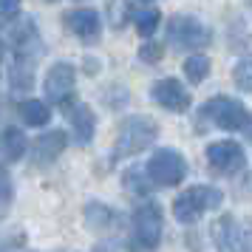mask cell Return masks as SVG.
<instances>
[{
    "mask_svg": "<svg viewBox=\"0 0 252 252\" xmlns=\"http://www.w3.org/2000/svg\"><path fill=\"white\" fill-rule=\"evenodd\" d=\"M159 136V127L153 119L148 116H130L122 122L119 127V136L114 145V159H127V156H136L145 148H150Z\"/></svg>",
    "mask_w": 252,
    "mask_h": 252,
    "instance_id": "cell-1",
    "label": "cell"
},
{
    "mask_svg": "<svg viewBox=\"0 0 252 252\" xmlns=\"http://www.w3.org/2000/svg\"><path fill=\"white\" fill-rule=\"evenodd\" d=\"M221 204V193H218L216 187H190V190H184L176 201H173V216L179 218L182 224H193L198 218L204 216L207 210H213V207Z\"/></svg>",
    "mask_w": 252,
    "mask_h": 252,
    "instance_id": "cell-2",
    "label": "cell"
},
{
    "mask_svg": "<svg viewBox=\"0 0 252 252\" xmlns=\"http://www.w3.org/2000/svg\"><path fill=\"white\" fill-rule=\"evenodd\" d=\"M210 40H213V32L201 20H195V17L176 14L167 23V43H173V48H179V51L204 48V46H210Z\"/></svg>",
    "mask_w": 252,
    "mask_h": 252,
    "instance_id": "cell-3",
    "label": "cell"
},
{
    "mask_svg": "<svg viewBox=\"0 0 252 252\" xmlns=\"http://www.w3.org/2000/svg\"><path fill=\"white\" fill-rule=\"evenodd\" d=\"M148 176L150 182L159 184V187H173V184H179L187 176V161H184L182 153H176L170 148H161L150 156Z\"/></svg>",
    "mask_w": 252,
    "mask_h": 252,
    "instance_id": "cell-4",
    "label": "cell"
},
{
    "mask_svg": "<svg viewBox=\"0 0 252 252\" xmlns=\"http://www.w3.org/2000/svg\"><path fill=\"white\" fill-rule=\"evenodd\" d=\"M133 241L142 252H153L161 241V210L156 204H142L133 216Z\"/></svg>",
    "mask_w": 252,
    "mask_h": 252,
    "instance_id": "cell-5",
    "label": "cell"
},
{
    "mask_svg": "<svg viewBox=\"0 0 252 252\" xmlns=\"http://www.w3.org/2000/svg\"><path fill=\"white\" fill-rule=\"evenodd\" d=\"M201 114H204L216 127H221V130H241V127L250 122L247 108H244L238 99H229V96H216V99H210Z\"/></svg>",
    "mask_w": 252,
    "mask_h": 252,
    "instance_id": "cell-6",
    "label": "cell"
},
{
    "mask_svg": "<svg viewBox=\"0 0 252 252\" xmlns=\"http://www.w3.org/2000/svg\"><path fill=\"white\" fill-rule=\"evenodd\" d=\"M207 161H210V167L221 176H232V173H238L244 167V150H241L238 142H213L210 148H207Z\"/></svg>",
    "mask_w": 252,
    "mask_h": 252,
    "instance_id": "cell-7",
    "label": "cell"
},
{
    "mask_svg": "<svg viewBox=\"0 0 252 252\" xmlns=\"http://www.w3.org/2000/svg\"><path fill=\"white\" fill-rule=\"evenodd\" d=\"M150 96H153V102H159L161 108H167L173 114H182L190 108V94L184 88L179 80H159L153 88H150Z\"/></svg>",
    "mask_w": 252,
    "mask_h": 252,
    "instance_id": "cell-8",
    "label": "cell"
},
{
    "mask_svg": "<svg viewBox=\"0 0 252 252\" xmlns=\"http://www.w3.org/2000/svg\"><path fill=\"white\" fill-rule=\"evenodd\" d=\"M74 82H77V71H74V65H68V63H57V65L46 74V96L51 99V102L63 105L71 96V91H74Z\"/></svg>",
    "mask_w": 252,
    "mask_h": 252,
    "instance_id": "cell-9",
    "label": "cell"
},
{
    "mask_svg": "<svg viewBox=\"0 0 252 252\" xmlns=\"http://www.w3.org/2000/svg\"><path fill=\"white\" fill-rule=\"evenodd\" d=\"M216 238L218 244L229 252H252V229L238 227L232 218H221L216 227Z\"/></svg>",
    "mask_w": 252,
    "mask_h": 252,
    "instance_id": "cell-10",
    "label": "cell"
},
{
    "mask_svg": "<svg viewBox=\"0 0 252 252\" xmlns=\"http://www.w3.org/2000/svg\"><path fill=\"white\" fill-rule=\"evenodd\" d=\"M63 20L85 43H94L99 37V32H102V20H99V12L96 9H71Z\"/></svg>",
    "mask_w": 252,
    "mask_h": 252,
    "instance_id": "cell-11",
    "label": "cell"
},
{
    "mask_svg": "<svg viewBox=\"0 0 252 252\" xmlns=\"http://www.w3.org/2000/svg\"><path fill=\"white\" fill-rule=\"evenodd\" d=\"M65 133L63 130H48L43 136L34 142V161L37 164H48V161H54L65 150Z\"/></svg>",
    "mask_w": 252,
    "mask_h": 252,
    "instance_id": "cell-12",
    "label": "cell"
},
{
    "mask_svg": "<svg viewBox=\"0 0 252 252\" xmlns=\"http://www.w3.org/2000/svg\"><path fill=\"white\" fill-rule=\"evenodd\" d=\"M71 127H74V136H77L80 145H88L94 139L96 119H94V111L88 105H74V111H71Z\"/></svg>",
    "mask_w": 252,
    "mask_h": 252,
    "instance_id": "cell-13",
    "label": "cell"
},
{
    "mask_svg": "<svg viewBox=\"0 0 252 252\" xmlns=\"http://www.w3.org/2000/svg\"><path fill=\"white\" fill-rule=\"evenodd\" d=\"M26 153V136L17 127L0 130V161H17Z\"/></svg>",
    "mask_w": 252,
    "mask_h": 252,
    "instance_id": "cell-14",
    "label": "cell"
},
{
    "mask_svg": "<svg viewBox=\"0 0 252 252\" xmlns=\"http://www.w3.org/2000/svg\"><path fill=\"white\" fill-rule=\"evenodd\" d=\"M20 119L32 127H43L48 119H51V111H48V105L40 102V99H26V102H20Z\"/></svg>",
    "mask_w": 252,
    "mask_h": 252,
    "instance_id": "cell-15",
    "label": "cell"
},
{
    "mask_svg": "<svg viewBox=\"0 0 252 252\" xmlns=\"http://www.w3.org/2000/svg\"><path fill=\"white\" fill-rule=\"evenodd\" d=\"M210 57H204V54H193V57H187V63H184V74H187V80L193 82V85H198V82H204L207 77H210Z\"/></svg>",
    "mask_w": 252,
    "mask_h": 252,
    "instance_id": "cell-16",
    "label": "cell"
},
{
    "mask_svg": "<svg viewBox=\"0 0 252 252\" xmlns=\"http://www.w3.org/2000/svg\"><path fill=\"white\" fill-rule=\"evenodd\" d=\"M161 14L156 12V9H142V12L133 14V26H136V32L142 37H150L153 32H156V26H159Z\"/></svg>",
    "mask_w": 252,
    "mask_h": 252,
    "instance_id": "cell-17",
    "label": "cell"
},
{
    "mask_svg": "<svg viewBox=\"0 0 252 252\" xmlns=\"http://www.w3.org/2000/svg\"><path fill=\"white\" fill-rule=\"evenodd\" d=\"M32 74H34L32 65H29L26 60H17V63L12 65V88H14V91H29V88H32V82H34Z\"/></svg>",
    "mask_w": 252,
    "mask_h": 252,
    "instance_id": "cell-18",
    "label": "cell"
},
{
    "mask_svg": "<svg viewBox=\"0 0 252 252\" xmlns=\"http://www.w3.org/2000/svg\"><path fill=\"white\" fill-rule=\"evenodd\" d=\"M232 80L241 91H252V57L250 60H241L235 71H232Z\"/></svg>",
    "mask_w": 252,
    "mask_h": 252,
    "instance_id": "cell-19",
    "label": "cell"
},
{
    "mask_svg": "<svg viewBox=\"0 0 252 252\" xmlns=\"http://www.w3.org/2000/svg\"><path fill=\"white\" fill-rule=\"evenodd\" d=\"M164 57V48H161V43H145V46L139 48V60H145V63H159V60Z\"/></svg>",
    "mask_w": 252,
    "mask_h": 252,
    "instance_id": "cell-20",
    "label": "cell"
},
{
    "mask_svg": "<svg viewBox=\"0 0 252 252\" xmlns=\"http://www.w3.org/2000/svg\"><path fill=\"white\" fill-rule=\"evenodd\" d=\"M20 12V0H0V20H12Z\"/></svg>",
    "mask_w": 252,
    "mask_h": 252,
    "instance_id": "cell-21",
    "label": "cell"
},
{
    "mask_svg": "<svg viewBox=\"0 0 252 252\" xmlns=\"http://www.w3.org/2000/svg\"><path fill=\"white\" fill-rule=\"evenodd\" d=\"M12 198V179H9V173L0 167V204H6Z\"/></svg>",
    "mask_w": 252,
    "mask_h": 252,
    "instance_id": "cell-22",
    "label": "cell"
},
{
    "mask_svg": "<svg viewBox=\"0 0 252 252\" xmlns=\"http://www.w3.org/2000/svg\"><path fill=\"white\" fill-rule=\"evenodd\" d=\"M244 130H247V139H250V142H252V119H250V122H247V125H244Z\"/></svg>",
    "mask_w": 252,
    "mask_h": 252,
    "instance_id": "cell-23",
    "label": "cell"
},
{
    "mask_svg": "<svg viewBox=\"0 0 252 252\" xmlns=\"http://www.w3.org/2000/svg\"><path fill=\"white\" fill-rule=\"evenodd\" d=\"M0 57H3V40H0Z\"/></svg>",
    "mask_w": 252,
    "mask_h": 252,
    "instance_id": "cell-24",
    "label": "cell"
}]
</instances>
